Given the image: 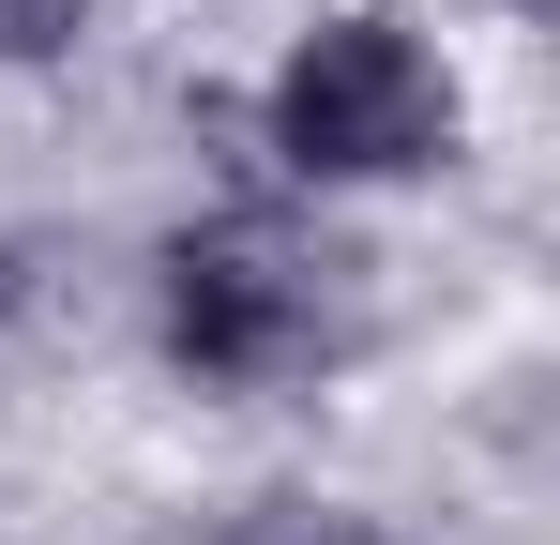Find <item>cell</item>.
Instances as JSON below:
<instances>
[{
  "label": "cell",
  "instance_id": "1",
  "mask_svg": "<svg viewBox=\"0 0 560 545\" xmlns=\"http://www.w3.org/2000/svg\"><path fill=\"white\" fill-rule=\"evenodd\" d=\"M273 152L303 182H409L455 152V77H440V46L424 31H394V15H334V31H303L273 77Z\"/></svg>",
  "mask_w": 560,
  "mask_h": 545
},
{
  "label": "cell",
  "instance_id": "2",
  "mask_svg": "<svg viewBox=\"0 0 560 545\" xmlns=\"http://www.w3.org/2000/svg\"><path fill=\"white\" fill-rule=\"evenodd\" d=\"M167 349L197 379H288L334 349V258H303L288 228H197L167 243Z\"/></svg>",
  "mask_w": 560,
  "mask_h": 545
},
{
  "label": "cell",
  "instance_id": "3",
  "mask_svg": "<svg viewBox=\"0 0 560 545\" xmlns=\"http://www.w3.org/2000/svg\"><path fill=\"white\" fill-rule=\"evenodd\" d=\"M212 545H378V531L349 515V500H243Z\"/></svg>",
  "mask_w": 560,
  "mask_h": 545
},
{
  "label": "cell",
  "instance_id": "4",
  "mask_svg": "<svg viewBox=\"0 0 560 545\" xmlns=\"http://www.w3.org/2000/svg\"><path fill=\"white\" fill-rule=\"evenodd\" d=\"M77 15H92V0H0V61H46V46H77Z\"/></svg>",
  "mask_w": 560,
  "mask_h": 545
},
{
  "label": "cell",
  "instance_id": "5",
  "mask_svg": "<svg viewBox=\"0 0 560 545\" xmlns=\"http://www.w3.org/2000/svg\"><path fill=\"white\" fill-rule=\"evenodd\" d=\"M0 303H15V258H0Z\"/></svg>",
  "mask_w": 560,
  "mask_h": 545
}]
</instances>
